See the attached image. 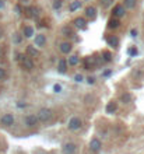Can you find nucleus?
Masks as SVG:
<instances>
[{
    "label": "nucleus",
    "mask_w": 144,
    "mask_h": 154,
    "mask_svg": "<svg viewBox=\"0 0 144 154\" xmlns=\"http://www.w3.org/2000/svg\"><path fill=\"white\" fill-rule=\"evenodd\" d=\"M112 1H113V0H102V6H104V7H109L112 4Z\"/></svg>",
    "instance_id": "28"
},
{
    "label": "nucleus",
    "mask_w": 144,
    "mask_h": 154,
    "mask_svg": "<svg viewBox=\"0 0 144 154\" xmlns=\"http://www.w3.org/2000/svg\"><path fill=\"white\" fill-rule=\"evenodd\" d=\"M123 7H126V9H129V10H132L136 7V0H124V6Z\"/></svg>",
    "instance_id": "25"
},
{
    "label": "nucleus",
    "mask_w": 144,
    "mask_h": 154,
    "mask_svg": "<svg viewBox=\"0 0 144 154\" xmlns=\"http://www.w3.org/2000/svg\"><path fill=\"white\" fill-rule=\"evenodd\" d=\"M17 62H18L25 70H32L34 66H35L32 57H30L28 55H24V53H18V55H17Z\"/></svg>",
    "instance_id": "1"
},
{
    "label": "nucleus",
    "mask_w": 144,
    "mask_h": 154,
    "mask_svg": "<svg viewBox=\"0 0 144 154\" xmlns=\"http://www.w3.org/2000/svg\"><path fill=\"white\" fill-rule=\"evenodd\" d=\"M83 126V121L80 119V118H77V116H73L70 121H69V130H71V132H76V130H78L80 128Z\"/></svg>",
    "instance_id": "3"
},
{
    "label": "nucleus",
    "mask_w": 144,
    "mask_h": 154,
    "mask_svg": "<svg viewBox=\"0 0 144 154\" xmlns=\"http://www.w3.org/2000/svg\"><path fill=\"white\" fill-rule=\"evenodd\" d=\"M27 13H28V17H30V18H38V16H39V9L35 7V6H32V7H28V9H27Z\"/></svg>",
    "instance_id": "14"
},
{
    "label": "nucleus",
    "mask_w": 144,
    "mask_h": 154,
    "mask_svg": "<svg viewBox=\"0 0 144 154\" xmlns=\"http://www.w3.org/2000/svg\"><path fill=\"white\" fill-rule=\"evenodd\" d=\"M57 70L59 73H66L67 72V60L66 59H60L57 63Z\"/></svg>",
    "instance_id": "16"
},
{
    "label": "nucleus",
    "mask_w": 144,
    "mask_h": 154,
    "mask_svg": "<svg viewBox=\"0 0 144 154\" xmlns=\"http://www.w3.org/2000/svg\"><path fill=\"white\" fill-rule=\"evenodd\" d=\"M78 62H80V59L77 55H71L67 59V65H70V66H76V65H78Z\"/></svg>",
    "instance_id": "21"
},
{
    "label": "nucleus",
    "mask_w": 144,
    "mask_h": 154,
    "mask_svg": "<svg viewBox=\"0 0 144 154\" xmlns=\"http://www.w3.org/2000/svg\"><path fill=\"white\" fill-rule=\"evenodd\" d=\"M22 35H24L25 38H32L34 35H35V30H34V27H31V25L24 27V30H22Z\"/></svg>",
    "instance_id": "13"
},
{
    "label": "nucleus",
    "mask_w": 144,
    "mask_h": 154,
    "mask_svg": "<svg viewBox=\"0 0 144 154\" xmlns=\"http://www.w3.org/2000/svg\"><path fill=\"white\" fill-rule=\"evenodd\" d=\"M77 151V146L74 143H66L62 147V153L63 154H74Z\"/></svg>",
    "instance_id": "6"
},
{
    "label": "nucleus",
    "mask_w": 144,
    "mask_h": 154,
    "mask_svg": "<svg viewBox=\"0 0 144 154\" xmlns=\"http://www.w3.org/2000/svg\"><path fill=\"white\" fill-rule=\"evenodd\" d=\"M62 6V0H55V3H53V9H59Z\"/></svg>",
    "instance_id": "31"
},
{
    "label": "nucleus",
    "mask_w": 144,
    "mask_h": 154,
    "mask_svg": "<svg viewBox=\"0 0 144 154\" xmlns=\"http://www.w3.org/2000/svg\"><path fill=\"white\" fill-rule=\"evenodd\" d=\"M35 45L36 46H45L46 45V36L44 34H39V35L35 36Z\"/></svg>",
    "instance_id": "15"
},
{
    "label": "nucleus",
    "mask_w": 144,
    "mask_h": 154,
    "mask_svg": "<svg viewBox=\"0 0 144 154\" xmlns=\"http://www.w3.org/2000/svg\"><path fill=\"white\" fill-rule=\"evenodd\" d=\"M102 62H112V53L108 52V51H104L102 52Z\"/></svg>",
    "instance_id": "24"
},
{
    "label": "nucleus",
    "mask_w": 144,
    "mask_h": 154,
    "mask_svg": "<svg viewBox=\"0 0 144 154\" xmlns=\"http://www.w3.org/2000/svg\"><path fill=\"white\" fill-rule=\"evenodd\" d=\"M53 91H55V93H60V91H62V86H60V84H55V86H53Z\"/></svg>",
    "instance_id": "32"
},
{
    "label": "nucleus",
    "mask_w": 144,
    "mask_h": 154,
    "mask_svg": "<svg viewBox=\"0 0 144 154\" xmlns=\"http://www.w3.org/2000/svg\"><path fill=\"white\" fill-rule=\"evenodd\" d=\"M89 149H91V151H92V153H98V151H101V149H102V143H101L100 139L94 137V139L89 142Z\"/></svg>",
    "instance_id": "5"
},
{
    "label": "nucleus",
    "mask_w": 144,
    "mask_h": 154,
    "mask_svg": "<svg viewBox=\"0 0 144 154\" xmlns=\"http://www.w3.org/2000/svg\"><path fill=\"white\" fill-rule=\"evenodd\" d=\"M59 49H60V52H62V53L67 55V53H70V52H71L73 45L70 44V42H62V44H60V46H59Z\"/></svg>",
    "instance_id": "12"
},
{
    "label": "nucleus",
    "mask_w": 144,
    "mask_h": 154,
    "mask_svg": "<svg viewBox=\"0 0 144 154\" xmlns=\"http://www.w3.org/2000/svg\"><path fill=\"white\" fill-rule=\"evenodd\" d=\"M13 42H14V44H21L22 42L21 34H14V35H13Z\"/></svg>",
    "instance_id": "26"
},
{
    "label": "nucleus",
    "mask_w": 144,
    "mask_h": 154,
    "mask_svg": "<svg viewBox=\"0 0 144 154\" xmlns=\"http://www.w3.org/2000/svg\"><path fill=\"white\" fill-rule=\"evenodd\" d=\"M74 80H76L77 83H81V81H83V76H81V74H76V76H74Z\"/></svg>",
    "instance_id": "33"
},
{
    "label": "nucleus",
    "mask_w": 144,
    "mask_h": 154,
    "mask_svg": "<svg viewBox=\"0 0 144 154\" xmlns=\"http://www.w3.org/2000/svg\"><path fill=\"white\" fill-rule=\"evenodd\" d=\"M36 118H38V121H41V122H48L52 118V109H49V108H41V109L38 111Z\"/></svg>",
    "instance_id": "2"
},
{
    "label": "nucleus",
    "mask_w": 144,
    "mask_h": 154,
    "mask_svg": "<svg viewBox=\"0 0 144 154\" xmlns=\"http://www.w3.org/2000/svg\"><path fill=\"white\" fill-rule=\"evenodd\" d=\"M94 66H95L94 57H91V56H88V57H85V60H84V67H85L87 70H91V69H92Z\"/></svg>",
    "instance_id": "18"
},
{
    "label": "nucleus",
    "mask_w": 144,
    "mask_h": 154,
    "mask_svg": "<svg viewBox=\"0 0 144 154\" xmlns=\"http://www.w3.org/2000/svg\"><path fill=\"white\" fill-rule=\"evenodd\" d=\"M3 55H4V51H3V48L0 46V57H3Z\"/></svg>",
    "instance_id": "38"
},
{
    "label": "nucleus",
    "mask_w": 144,
    "mask_h": 154,
    "mask_svg": "<svg viewBox=\"0 0 144 154\" xmlns=\"http://www.w3.org/2000/svg\"><path fill=\"white\" fill-rule=\"evenodd\" d=\"M120 25V21H119V18H116V17H112L109 22H108V27L111 28V30H116L118 27Z\"/></svg>",
    "instance_id": "17"
},
{
    "label": "nucleus",
    "mask_w": 144,
    "mask_h": 154,
    "mask_svg": "<svg viewBox=\"0 0 144 154\" xmlns=\"http://www.w3.org/2000/svg\"><path fill=\"white\" fill-rule=\"evenodd\" d=\"M17 107H20V108H24V107H25V104H17Z\"/></svg>",
    "instance_id": "41"
},
{
    "label": "nucleus",
    "mask_w": 144,
    "mask_h": 154,
    "mask_svg": "<svg viewBox=\"0 0 144 154\" xmlns=\"http://www.w3.org/2000/svg\"><path fill=\"white\" fill-rule=\"evenodd\" d=\"M3 35H4V30H3V28L0 27V39L3 38Z\"/></svg>",
    "instance_id": "36"
},
{
    "label": "nucleus",
    "mask_w": 144,
    "mask_h": 154,
    "mask_svg": "<svg viewBox=\"0 0 144 154\" xmlns=\"http://www.w3.org/2000/svg\"><path fill=\"white\" fill-rule=\"evenodd\" d=\"M129 55H130V56H136V55H137V49H136V48H130V49H129Z\"/></svg>",
    "instance_id": "30"
},
{
    "label": "nucleus",
    "mask_w": 144,
    "mask_h": 154,
    "mask_svg": "<svg viewBox=\"0 0 144 154\" xmlns=\"http://www.w3.org/2000/svg\"><path fill=\"white\" fill-rule=\"evenodd\" d=\"M14 10H15V13H17V14H22V9H21V6H18V4L15 6V9H14Z\"/></svg>",
    "instance_id": "34"
},
{
    "label": "nucleus",
    "mask_w": 144,
    "mask_h": 154,
    "mask_svg": "<svg viewBox=\"0 0 144 154\" xmlns=\"http://www.w3.org/2000/svg\"><path fill=\"white\" fill-rule=\"evenodd\" d=\"M0 9H4V1L0 0Z\"/></svg>",
    "instance_id": "39"
},
{
    "label": "nucleus",
    "mask_w": 144,
    "mask_h": 154,
    "mask_svg": "<svg viewBox=\"0 0 144 154\" xmlns=\"http://www.w3.org/2000/svg\"><path fill=\"white\" fill-rule=\"evenodd\" d=\"M87 83H88V84H94V83H95V78H94V77H87Z\"/></svg>",
    "instance_id": "35"
},
{
    "label": "nucleus",
    "mask_w": 144,
    "mask_h": 154,
    "mask_svg": "<svg viewBox=\"0 0 144 154\" xmlns=\"http://www.w3.org/2000/svg\"><path fill=\"white\" fill-rule=\"evenodd\" d=\"M97 17V9L94 6H88L85 7V18H89V20H94Z\"/></svg>",
    "instance_id": "9"
},
{
    "label": "nucleus",
    "mask_w": 144,
    "mask_h": 154,
    "mask_svg": "<svg viewBox=\"0 0 144 154\" xmlns=\"http://www.w3.org/2000/svg\"><path fill=\"white\" fill-rule=\"evenodd\" d=\"M74 27L78 28V30H85V28H87L85 18H83V17H77V18L74 20Z\"/></svg>",
    "instance_id": "11"
},
{
    "label": "nucleus",
    "mask_w": 144,
    "mask_h": 154,
    "mask_svg": "<svg viewBox=\"0 0 144 154\" xmlns=\"http://www.w3.org/2000/svg\"><path fill=\"white\" fill-rule=\"evenodd\" d=\"M130 101H132V94H130V93H124V94L120 95V102H123V104H129Z\"/></svg>",
    "instance_id": "22"
},
{
    "label": "nucleus",
    "mask_w": 144,
    "mask_h": 154,
    "mask_svg": "<svg viewBox=\"0 0 144 154\" xmlns=\"http://www.w3.org/2000/svg\"><path fill=\"white\" fill-rule=\"evenodd\" d=\"M38 118H36V115H28V116H25V119H24V123H25V126L27 128H35L36 125H38Z\"/></svg>",
    "instance_id": "4"
},
{
    "label": "nucleus",
    "mask_w": 144,
    "mask_h": 154,
    "mask_svg": "<svg viewBox=\"0 0 144 154\" xmlns=\"http://www.w3.org/2000/svg\"><path fill=\"white\" fill-rule=\"evenodd\" d=\"M63 34H66L67 36H71V35H73V32H71V30H70L69 27H65V28H63Z\"/></svg>",
    "instance_id": "27"
},
{
    "label": "nucleus",
    "mask_w": 144,
    "mask_h": 154,
    "mask_svg": "<svg viewBox=\"0 0 144 154\" xmlns=\"http://www.w3.org/2000/svg\"><path fill=\"white\" fill-rule=\"evenodd\" d=\"M0 122H1L3 126H11V125H14V116L11 113H4L0 118Z\"/></svg>",
    "instance_id": "7"
},
{
    "label": "nucleus",
    "mask_w": 144,
    "mask_h": 154,
    "mask_svg": "<svg viewBox=\"0 0 144 154\" xmlns=\"http://www.w3.org/2000/svg\"><path fill=\"white\" fill-rule=\"evenodd\" d=\"M38 49H35L34 46H28L27 48V55L30 56V57H35V56H38Z\"/></svg>",
    "instance_id": "23"
},
{
    "label": "nucleus",
    "mask_w": 144,
    "mask_h": 154,
    "mask_svg": "<svg viewBox=\"0 0 144 154\" xmlns=\"http://www.w3.org/2000/svg\"><path fill=\"white\" fill-rule=\"evenodd\" d=\"M132 36H137V31H136V30H132Z\"/></svg>",
    "instance_id": "37"
},
{
    "label": "nucleus",
    "mask_w": 144,
    "mask_h": 154,
    "mask_svg": "<svg viewBox=\"0 0 144 154\" xmlns=\"http://www.w3.org/2000/svg\"><path fill=\"white\" fill-rule=\"evenodd\" d=\"M106 44L109 45L111 48L116 49V48L119 46V38H118V36H115V35H111V36H108V38H106Z\"/></svg>",
    "instance_id": "10"
},
{
    "label": "nucleus",
    "mask_w": 144,
    "mask_h": 154,
    "mask_svg": "<svg viewBox=\"0 0 144 154\" xmlns=\"http://www.w3.org/2000/svg\"><path fill=\"white\" fill-rule=\"evenodd\" d=\"M112 14H113V17H116V18H120L124 16V7L120 6V4H118V6H115L113 7V10H112Z\"/></svg>",
    "instance_id": "8"
},
{
    "label": "nucleus",
    "mask_w": 144,
    "mask_h": 154,
    "mask_svg": "<svg viewBox=\"0 0 144 154\" xmlns=\"http://www.w3.org/2000/svg\"><path fill=\"white\" fill-rule=\"evenodd\" d=\"M4 78H6V70L0 67V80H4Z\"/></svg>",
    "instance_id": "29"
},
{
    "label": "nucleus",
    "mask_w": 144,
    "mask_h": 154,
    "mask_svg": "<svg viewBox=\"0 0 144 154\" xmlns=\"http://www.w3.org/2000/svg\"><path fill=\"white\" fill-rule=\"evenodd\" d=\"M80 7H81V1H80V0H74V1H71V3H70V6H69V10L73 13V11L78 10Z\"/></svg>",
    "instance_id": "20"
},
{
    "label": "nucleus",
    "mask_w": 144,
    "mask_h": 154,
    "mask_svg": "<svg viewBox=\"0 0 144 154\" xmlns=\"http://www.w3.org/2000/svg\"><path fill=\"white\" fill-rule=\"evenodd\" d=\"M105 109H106L108 113H115V112L118 111V104H116V102H113V101H112V102H108V105H106V108H105Z\"/></svg>",
    "instance_id": "19"
},
{
    "label": "nucleus",
    "mask_w": 144,
    "mask_h": 154,
    "mask_svg": "<svg viewBox=\"0 0 144 154\" xmlns=\"http://www.w3.org/2000/svg\"><path fill=\"white\" fill-rule=\"evenodd\" d=\"M22 4H27V3H30V0H20Z\"/></svg>",
    "instance_id": "40"
}]
</instances>
